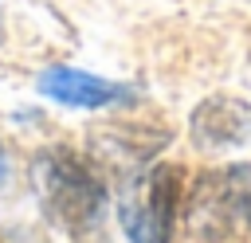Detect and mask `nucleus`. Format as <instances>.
Wrapping results in <instances>:
<instances>
[{"label": "nucleus", "instance_id": "f257e3e1", "mask_svg": "<svg viewBox=\"0 0 251 243\" xmlns=\"http://www.w3.org/2000/svg\"><path fill=\"white\" fill-rule=\"evenodd\" d=\"M35 180H39V192H43L47 212L59 223L86 227V223L98 219L102 200H106V188H102V180L94 176V169L82 157H75L67 149H51V153L39 157Z\"/></svg>", "mask_w": 251, "mask_h": 243}, {"label": "nucleus", "instance_id": "f03ea898", "mask_svg": "<svg viewBox=\"0 0 251 243\" xmlns=\"http://www.w3.org/2000/svg\"><path fill=\"white\" fill-rule=\"evenodd\" d=\"M176 204H180V169L176 165H157L149 169L122 200L118 219L129 243H169L173 223H176Z\"/></svg>", "mask_w": 251, "mask_h": 243}, {"label": "nucleus", "instance_id": "7ed1b4c3", "mask_svg": "<svg viewBox=\"0 0 251 243\" xmlns=\"http://www.w3.org/2000/svg\"><path fill=\"white\" fill-rule=\"evenodd\" d=\"M192 137L200 149H243L251 145V106L227 94L204 98L192 110Z\"/></svg>", "mask_w": 251, "mask_h": 243}, {"label": "nucleus", "instance_id": "20e7f679", "mask_svg": "<svg viewBox=\"0 0 251 243\" xmlns=\"http://www.w3.org/2000/svg\"><path fill=\"white\" fill-rule=\"evenodd\" d=\"M35 86L43 98L71 106V110H102V106H114L126 98V86H118L102 74L78 71V67H47Z\"/></svg>", "mask_w": 251, "mask_h": 243}, {"label": "nucleus", "instance_id": "39448f33", "mask_svg": "<svg viewBox=\"0 0 251 243\" xmlns=\"http://www.w3.org/2000/svg\"><path fill=\"white\" fill-rule=\"evenodd\" d=\"M0 180H4V149H0Z\"/></svg>", "mask_w": 251, "mask_h": 243}]
</instances>
